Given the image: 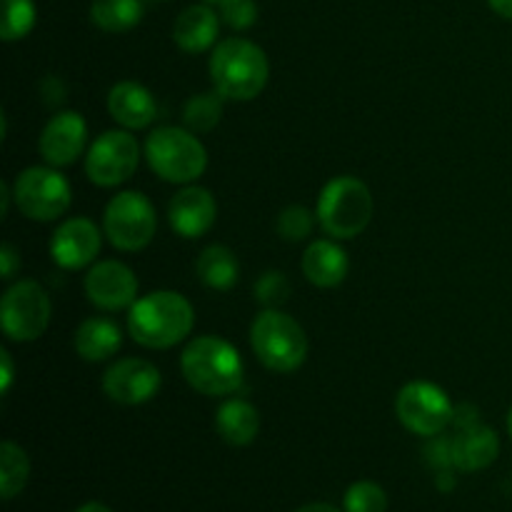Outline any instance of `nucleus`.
<instances>
[{
  "mask_svg": "<svg viewBox=\"0 0 512 512\" xmlns=\"http://www.w3.org/2000/svg\"><path fill=\"white\" fill-rule=\"evenodd\" d=\"M195 313L188 298L175 290H155L130 305L128 333L143 348L165 350L185 340L193 330Z\"/></svg>",
  "mask_w": 512,
  "mask_h": 512,
  "instance_id": "obj_1",
  "label": "nucleus"
},
{
  "mask_svg": "<svg viewBox=\"0 0 512 512\" xmlns=\"http://www.w3.org/2000/svg\"><path fill=\"white\" fill-rule=\"evenodd\" d=\"M180 370L190 388L210 398H220V395H233L243 385L245 368L240 353L228 340L200 335L185 345L180 355Z\"/></svg>",
  "mask_w": 512,
  "mask_h": 512,
  "instance_id": "obj_2",
  "label": "nucleus"
},
{
  "mask_svg": "<svg viewBox=\"0 0 512 512\" xmlns=\"http://www.w3.org/2000/svg\"><path fill=\"white\" fill-rule=\"evenodd\" d=\"M270 65L263 48L245 38H228L210 55V80L225 100H253L268 83Z\"/></svg>",
  "mask_w": 512,
  "mask_h": 512,
  "instance_id": "obj_3",
  "label": "nucleus"
},
{
  "mask_svg": "<svg viewBox=\"0 0 512 512\" xmlns=\"http://www.w3.org/2000/svg\"><path fill=\"white\" fill-rule=\"evenodd\" d=\"M320 228L335 240H350L368 228L373 218V195L363 180L353 175L333 178L320 190L315 208Z\"/></svg>",
  "mask_w": 512,
  "mask_h": 512,
  "instance_id": "obj_4",
  "label": "nucleus"
},
{
  "mask_svg": "<svg viewBox=\"0 0 512 512\" xmlns=\"http://www.w3.org/2000/svg\"><path fill=\"white\" fill-rule=\"evenodd\" d=\"M145 158L153 173L168 183L188 185L198 180L208 168V150L198 135L188 128L153 130L145 140Z\"/></svg>",
  "mask_w": 512,
  "mask_h": 512,
  "instance_id": "obj_5",
  "label": "nucleus"
},
{
  "mask_svg": "<svg viewBox=\"0 0 512 512\" xmlns=\"http://www.w3.org/2000/svg\"><path fill=\"white\" fill-rule=\"evenodd\" d=\"M250 345L273 373H293L308 358V338L300 323L278 308H265L250 328Z\"/></svg>",
  "mask_w": 512,
  "mask_h": 512,
  "instance_id": "obj_6",
  "label": "nucleus"
},
{
  "mask_svg": "<svg viewBox=\"0 0 512 512\" xmlns=\"http://www.w3.org/2000/svg\"><path fill=\"white\" fill-rule=\"evenodd\" d=\"M103 230L110 243L125 253H135L150 245L158 230V215L143 193L125 190L108 203L103 215Z\"/></svg>",
  "mask_w": 512,
  "mask_h": 512,
  "instance_id": "obj_7",
  "label": "nucleus"
},
{
  "mask_svg": "<svg viewBox=\"0 0 512 512\" xmlns=\"http://www.w3.org/2000/svg\"><path fill=\"white\" fill-rule=\"evenodd\" d=\"M395 415L410 433L435 438L453 423L455 405L440 385L430 380H413L400 388L395 398Z\"/></svg>",
  "mask_w": 512,
  "mask_h": 512,
  "instance_id": "obj_8",
  "label": "nucleus"
},
{
  "mask_svg": "<svg viewBox=\"0 0 512 512\" xmlns=\"http://www.w3.org/2000/svg\"><path fill=\"white\" fill-rule=\"evenodd\" d=\"M13 200L20 213L38 223H50V220L65 215L70 208V183L50 165V168H33L23 170L13 183Z\"/></svg>",
  "mask_w": 512,
  "mask_h": 512,
  "instance_id": "obj_9",
  "label": "nucleus"
},
{
  "mask_svg": "<svg viewBox=\"0 0 512 512\" xmlns=\"http://www.w3.org/2000/svg\"><path fill=\"white\" fill-rule=\"evenodd\" d=\"M50 298L35 280H20L0 300V325L13 343H33L50 323Z\"/></svg>",
  "mask_w": 512,
  "mask_h": 512,
  "instance_id": "obj_10",
  "label": "nucleus"
},
{
  "mask_svg": "<svg viewBox=\"0 0 512 512\" xmlns=\"http://www.w3.org/2000/svg\"><path fill=\"white\" fill-rule=\"evenodd\" d=\"M138 163L140 145L135 135L128 130H108L90 145L85 155V175L100 188H115L130 180Z\"/></svg>",
  "mask_w": 512,
  "mask_h": 512,
  "instance_id": "obj_11",
  "label": "nucleus"
},
{
  "mask_svg": "<svg viewBox=\"0 0 512 512\" xmlns=\"http://www.w3.org/2000/svg\"><path fill=\"white\" fill-rule=\"evenodd\" d=\"M160 370L143 358H123L103 375V390L113 403L143 405L160 390Z\"/></svg>",
  "mask_w": 512,
  "mask_h": 512,
  "instance_id": "obj_12",
  "label": "nucleus"
},
{
  "mask_svg": "<svg viewBox=\"0 0 512 512\" xmlns=\"http://www.w3.org/2000/svg\"><path fill=\"white\" fill-rule=\"evenodd\" d=\"M85 295L100 310H123L138 300V278L120 260H100L85 275Z\"/></svg>",
  "mask_w": 512,
  "mask_h": 512,
  "instance_id": "obj_13",
  "label": "nucleus"
},
{
  "mask_svg": "<svg viewBox=\"0 0 512 512\" xmlns=\"http://www.w3.org/2000/svg\"><path fill=\"white\" fill-rule=\"evenodd\" d=\"M85 140H88V125H85L83 115L63 110L48 120L40 133L38 148L45 163L53 168H65L83 155Z\"/></svg>",
  "mask_w": 512,
  "mask_h": 512,
  "instance_id": "obj_14",
  "label": "nucleus"
},
{
  "mask_svg": "<svg viewBox=\"0 0 512 512\" xmlns=\"http://www.w3.org/2000/svg\"><path fill=\"white\" fill-rule=\"evenodd\" d=\"M100 245H103V238L93 220L70 218L60 223V228L53 233L50 255L55 265L63 270H80L98 258Z\"/></svg>",
  "mask_w": 512,
  "mask_h": 512,
  "instance_id": "obj_15",
  "label": "nucleus"
},
{
  "mask_svg": "<svg viewBox=\"0 0 512 512\" xmlns=\"http://www.w3.org/2000/svg\"><path fill=\"white\" fill-rule=\"evenodd\" d=\"M215 218H218V205H215L213 193L208 188H200V185L183 188L180 193L173 195L168 205L170 228L180 238H200V235L213 228Z\"/></svg>",
  "mask_w": 512,
  "mask_h": 512,
  "instance_id": "obj_16",
  "label": "nucleus"
},
{
  "mask_svg": "<svg viewBox=\"0 0 512 512\" xmlns=\"http://www.w3.org/2000/svg\"><path fill=\"white\" fill-rule=\"evenodd\" d=\"M450 443H453V468L463 470V473L485 470L500 455L498 433L483 423L458 428Z\"/></svg>",
  "mask_w": 512,
  "mask_h": 512,
  "instance_id": "obj_17",
  "label": "nucleus"
},
{
  "mask_svg": "<svg viewBox=\"0 0 512 512\" xmlns=\"http://www.w3.org/2000/svg\"><path fill=\"white\" fill-rule=\"evenodd\" d=\"M108 110L115 123L125 130H143L158 118V103L145 85L135 80H120L108 95Z\"/></svg>",
  "mask_w": 512,
  "mask_h": 512,
  "instance_id": "obj_18",
  "label": "nucleus"
},
{
  "mask_svg": "<svg viewBox=\"0 0 512 512\" xmlns=\"http://www.w3.org/2000/svg\"><path fill=\"white\" fill-rule=\"evenodd\" d=\"M300 268L315 288H335L348 278L350 260L348 253L333 240H315L303 253Z\"/></svg>",
  "mask_w": 512,
  "mask_h": 512,
  "instance_id": "obj_19",
  "label": "nucleus"
},
{
  "mask_svg": "<svg viewBox=\"0 0 512 512\" xmlns=\"http://www.w3.org/2000/svg\"><path fill=\"white\" fill-rule=\"evenodd\" d=\"M220 18L210 5H190L173 25V40L185 53H203L218 40Z\"/></svg>",
  "mask_w": 512,
  "mask_h": 512,
  "instance_id": "obj_20",
  "label": "nucleus"
},
{
  "mask_svg": "<svg viewBox=\"0 0 512 512\" xmlns=\"http://www.w3.org/2000/svg\"><path fill=\"white\" fill-rule=\"evenodd\" d=\"M215 430L220 438L235 448H245L260 433V413L243 398H230L215 413Z\"/></svg>",
  "mask_w": 512,
  "mask_h": 512,
  "instance_id": "obj_21",
  "label": "nucleus"
},
{
  "mask_svg": "<svg viewBox=\"0 0 512 512\" xmlns=\"http://www.w3.org/2000/svg\"><path fill=\"white\" fill-rule=\"evenodd\" d=\"M120 345H123V335L110 318H88L75 330V353L88 363L113 358Z\"/></svg>",
  "mask_w": 512,
  "mask_h": 512,
  "instance_id": "obj_22",
  "label": "nucleus"
},
{
  "mask_svg": "<svg viewBox=\"0 0 512 512\" xmlns=\"http://www.w3.org/2000/svg\"><path fill=\"white\" fill-rule=\"evenodd\" d=\"M195 270H198V278L213 290H230L240 273L238 258H235L233 250L225 248V245H208V248L200 253Z\"/></svg>",
  "mask_w": 512,
  "mask_h": 512,
  "instance_id": "obj_23",
  "label": "nucleus"
},
{
  "mask_svg": "<svg viewBox=\"0 0 512 512\" xmlns=\"http://www.w3.org/2000/svg\"><path fill=\"white\" fill-rule=\"evenodd\" d=\"M143 0H93L90 20L105 33H125L143 20Z\"/></svg>",
  "mask_w": 512,
  "mask_h": 512,
  "instance_id": "obj_24",
  "label": "nucleus"
},
{
  "mask_svg": "<svg viewBox=\"0 0 512 512\" xmlns=\"http://www.w3.org/2000/svg\"><path fill=\"white\" fill-rule=\"evenodd\" d=\"M30 475V460L25 450L13 440L0 445V495L3 500H13L25 488Z\"/></svg>",
  "mask_w": 512,
  "mask_h": 512,
  "instance_id": "obj_25",
  "label": "nucleus"
},
{
  "mask_svg": "<svg viewBox=\"0 0 512 512\" xmlns=\"http://www.w3.org/2000/svg\"><path fill=\"white\" fill-rule=\"evenodd\" d=\"M223 95L220 93H200L185 103L183 120L193 133H210L223 118Z\"/></svg>",
  "mask_w": 512,
  "mask_h": 512,
  "instance_id": "obj_26",
  "label": "nucleus"
},
{
  "mask_svg": "<svg viewBox=\"0 0 512 512\" xmlns=\"http://www.w3.org/2000/svg\"><path fill=\"white\" fill-rule=\"evenodd\" d=\"M35 25V3L33 0H3V23H0V38L5 43L25 38Z\"/></svg>",
  "mask_w": 512,
  "mask_h": 512,
  "instance_id": "obj_27",
  "label": "nucleus"
},
{
  "mask_svg": "<svg viewBox=\"0 0 512 512\" xmlns=\"http://www.w3.org/2000/svg\"><path fill=\"white\" fill-rule=\"evenodd\" d=\"M345 512H385L388 510V495L373 480H358L345 490L343 498Z\"/></svg>",
  "mask_w": 512,
  "mask_h": 512,
  "instance_id": "obj_28",
  "label": "nucleus"
},
{
  "mask_svg": "<svg viewBox=\"0 0 512 512\" xmlns=\"http://www.w3.org/2000/svg\"><path fill=\"white\" fill-rule=\"evenodd\" d=\"M315 218L308 208L303 205H290L278 215V233L280 238L290 240V243H300L313 233Z\"/></svg>",
  "mask_w": 512,
  "mask_h": 512,
  "instance_id": "obj_29",
  "label": "nucleus"
},
{
  "mask_svg": "<svg viewBox=\"0 0 512 512\" xmlns=\"http://www.w3.org/2000/svg\"><path fill=\"white\" fill-rule=\"evenodd\" d=\"M255 298L265 308H280L290 298V280L278 270H270L255 283Z\"/></svg>",
  "mask_w": 512,
  "mask_h": 512,
  "instance_id": "obj_30",
  "label": "nucleus"
},
{
  "mask_svg": "<svg viewBox=\"0 0 512 512\" xmlns=\"http://www.w3.org/2000/svg\"><path fill=\"white\" fill-rule=\"evenodd\" d=\"M218 8L220 18L233 30H248L258 20V5H255V0H223Z\"/></svg>",
  "mask_w": 512,
  "mask_h": 512,
  "instance_id": "obj_31",
  "label": "nucleus"
},
{
  "mask_svg": "<svg viewBox=\"0 0 512 512\" xmlns=\"http://www.w3.org/2000/svg\"><path fill=\"white\" fill-rule=\"evenodd\" d=\"M425 458H428V463L435 470L453 468V443H450V438H445L443 433L435 435L428 443V448H425Z\"/></svg>",
  "mask_w": 512,
  "mask_h": 512,
  "instance_id": "obj_32",
  "label": "nucleus"
},
{
  "mask_svg": "<svg viewBox=\"0 0 512 512\" xmlns=\"http://www.w3.org/2000/svg\"><path fill=\"white\" fill-rule=\"evenodd\" d=\"M0 263H3V278H13L15 270L20 268V255L15 253V248L10 243H5L3 248H0Z\"/></svg>",
  "mask_w": 512,
  "mask_h": 512,
  "instance_id": "obj_33",
  "label": "nucleus"
},
{
  "mask_svg": "<svg viewBox=\"0 0 512 512\" xmlns=\"http://www.w3.org/2000/svg\"><path fill=\"white\" fill-rule=\"evenodd\" d=\"M0 363H3V375H0V393H8L10 385H13V358H10L8 350H0Z\"/></svg>",
  "mask_w": 512,
  "mask_h": 512,
  "instance_id": "obj_34",
  "label": "nucleus"
},
{
  "mask_svg": "<svg viewBox=\"0 0 512 512\" xmlns=\"http://www.w3.org/2000/svg\"><path fill=\"white\" fill-rule=\"evenodd\" d=\"M488 3H490V8L495 10V13L512 20V0H488Z\"/></svg>",
  "mask_w": 512,
  "mask_h": 512,
  "instance_id": "obj_35",
  "label": "nucleus"
},
{
  "mask_svg": "<svg viewBox=\"0 0 512 512\" xmlns=\"http://www.w3.org/2000/svg\"><path fill=\"white\" fill-rule=\"evenodd\" d=\"M295 512H340L335 505H328V503H310V505H303L300 510Z\"/></svg>",
  "mask_w": 512,
  "mask_h": 512,
  "instance_id": "obj_36",
  "label": "nucleus"
},
{
  "mask_svg": "<svg viewBox=\"0 0 512 512\" xmlns=\"http://www.w3.org/2000/svg\"><path fill=\"white\" fill-rule=\"evenodd\" d=\"M10 198H13V190H8V183H0V205H3V208H0V213H3V218L8 215Z\"/></svg>",
  "mask_w": 512,
  "mask_h": 512,
  "instance_id": "obj_37",
  "label": "nucleus"
},
{
  "mask_svg": "<svg viewBox=\"0 0 512 512\" xmlns=\"http://www.w3.org/2000/svg\"><path fill=\"white\" fill-rule=\"evenodd\" d=\"M75 512H113V510H110L108 505H103V503H85V505H80V508Z\"/></svg>",
  "mask_w": 512,
  "mask_h": 512,
  "instance_id": "obj_38",
  "label": "nucleus"
},
{
  "mask_svg": "<svg viewBox=\"0 0 512 512\" xmlns=\"http://www.w3.org/2000/svg\"><path fill=\"white\" fill-rule=\"evenodd\" d=\"M508 433H510V438H512V408H510V413H508Z\"/></svg>",
  "mask_w": 512,
  "mask_h": 512,
  "instance_id": "obj_39",
  "label": "nucleus"
},
{
  "mask_svg": "<svg viewBox=\"0 0 512 512\" xmlns=\"http://www.w3.org/2000/svg\"><path fill=\"white\" fill-rule=\"evenodd\" d=\"M205 3H208V5H220V3H223V0H205Z\"/></svg>",
  "mask_w": 512,
  "mask_h": 512,
  "instance_id": "obj_40",
  "label": "nucleus"
}]
</instances>
